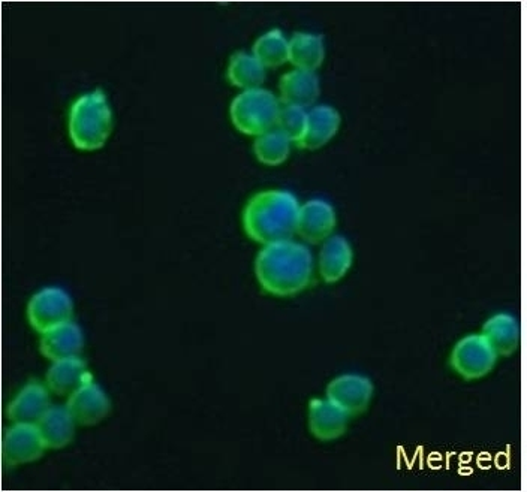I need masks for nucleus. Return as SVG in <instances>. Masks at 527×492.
I'll return each mask as SVG.
<instances>
[{"label": "nucleus", "instance_id": "10", "mask_svg": "<svg viewBox=\"0 0 527 492\" xmlns=\"http://www.w3.org/2000/svg\"><path fill=\"white\" fill-rule=\"evenodd\" d=\"M351 416L330 398H313L309 403V430L322 442H331L345 434Z\"/></svg>", "mask_w": 527, "mask_h": 492}, {"label": "nucleus", "instance_id": "12", "mask_svg": "<svg viewBox=\"0 0 527 492\" xmlns=\"http://www.w3.org/2000/svg\"><path fill=\"white\" fill-rule=\"evenodd\" d=\"M66 409L78 425H95L110 413L111 403L107 392L92 380L68 397Z\"/></svg>", "mask_w": 527, "mask_h": 492}, {"label": "nucleus", "instance_id": "18", "mask_svg": "<svg viewBox=\"0 0 527 492\" xmlns=\"http://www.w3.org/2000/svg\"><path fill=\"white\" fill-rule=\"evenodd\" d=\"M77 425L66 406H51L36 427L47 449H62L74 440Z\"/></svg>", "mask_w": 527, "mask_h": 492}, {"label": "nucleus", "instance_id": "4", "mask_svg": "<svg viewBox=\"0 0 527 492\" xmlns=\"http://www.w3.org/2000/svg\"><path fill=\"white\" fill-rule=\"evenodd\" d=\"M280 108V99L264 87L243 90L231 102V122L242 134L258 137L276 128Z\"/></svg>", "mask_w": 527, "mask_h": 492}, {"label": "nucleus", "instance_id": "13", "mask_svg": "<svg viewBox=\"0 0 527 492\" xmlns=\"http://www.w3.org/2000/svg\"><path fill=\"white\" fill-rule=\"evenodd\" d=\"M321 95V81L316 71L294 68L282 75L279 81L280 102L295 107H315Z\"/></svg>", "mask_w": 527, "mask_h": 492}, {"label": "nucleus", "instance_id": "21", "mask_svg": "<svg viewBox=\"0 0 527 492\" xmlns=\"http://www.w3.org/2000/svg\"><path fill=\"white\" fill-rule=\"evenodd\" d=\"M227 78L237 89H258L265 83L267 68L252 51H237L228 62Z\"/></svg>", "mask_w": 527, "mask_h": 492}, {"label": "nucleus", "instance_id": "6", "mask_svg": "<svg viewBox=\"0 0 527 492\" xmlns=\"http://www.w3.org/2000/svg\"><path fill=\"white\" fill-rule=\"evenodd\" d=\"M72 316H74V303L71 295L62 288H54V286L36 292L27 306L30 327L39 334L72 321Z\"/></svg>", "mask_w": 527, "mask_h": 492}, {"label": "nucleus", "instance_id": "11", "mask_svg": "<svg viewBox=\"0 0 527 492\" xmlns=\"http://www.w3.org/2000/svg\"><path fill=\"white\" fill-rule=\"evenodd\" d=\"M50 392L44 383H27L8 406L9 421L12 424H38L50 410Z\"/></svg>", "mask_w": 527, "mask_h": 492}, {"label": "nucleus", "instance_id": "24", "mask_svg": "<svg viewBox=\"0 0 527 492\" xmlns=\"http://www.w3.org/2000/svg\"><path fill=\"white\" fill-rule=\"evenodd\" d=\"M306 108L295 107V105H283L280 108L279 119L276 128L282 131L289 140L298 144L304 137L307 128Z\"/></svg>", "mask_w": 527, "mask_h": 492}, {"label": "nucleus", "instance_id": "19", "mask_svg": "<svg viewBox=\"0 0 527 492\" xmlns=\"http://www.w3.org/2000/svg\"><path fill=\"white\" fill-rule=\"evenodd\" d=\"M483 334L490 341L499 356H510L519 349L520 324L516 316L511 313H496L487 319L483 327Z\"/></svg>", "mask_w": 527, "mask_h": 492}, {"label": "nucleus", "instance_id": "16", "mask_svg": "<svg viewBox=\"0 0 527 492\" xmlns=\"http://www.w3.org/2000/svg\"><path fill=\"white\" fill-rule=\"evenodd\" d=\"M83 347V331L72 321L44 332L39 341V350L51 362L80 356Z\"/></svg>", "mask_w": 527, "mask_h": 492}, {"label": "nucleus", "instance_id": "15", "mask_svg": "<svg viewBox=\"0 0 527 492\" xmlns=\"http://www.w3.org/2000/svg\"><path fill=\"white\" fill-rule=\"evenodd\" d=\"M339 111L330 105H315L307 111V128L298 147L304 150H318L327 146L340 129Z\"/></svg>", "mask_w": 527, "mask_h": 492}, {"label": "nucleus", "instance_id": "7", "mask_svg": "<svg viewBox=\"0 0 527 492\" xmlns=\"http://www.w3.org/2000/svg\"><path fill=\"white\" fill-rule=\"evenodd\" d=\"M45 446L38 427L30 424H14L3 434V463L11 467L33 463L44 454Z\"/></svg>", "mask_w": 527, "mask_h": 492}, {"label": "nucleus", "instance_id": "2", "mask_svg": "<svg viewBox=\"0 0 527 492\" xmlns=\"http://www.w3.org/2000/svg\"><path fill=\"white\" fill-rule=\"evenodd\" d=\"M301 204L288 190H263L252 196L243 210V228L255 243H279L297 235Z\"/></svg>", "mask_w": 527, "mask_h": 492}, {"label": "nucleus", "instance_id": "20", "mask_svg": "<svg viewBox=\"0 0 527 492\" xmlns=\"http://www.w3.org/2000/svg\"><path fill=\"white\" fill-rule=\"evenodd\" d=\"M325 42L321 35L298 32L289 38V63L294 68L316 71L325 60Z\"/></svg>", "mask_w": 527, "mask_h": 492}, {"label": "nucleus", "instance_id": "1", "mask_svg": "<svg viewBox=\"0 0 527 492\" xmlns=\"http://www.w3.org/2000/svg\"><path fill=\"white\" fill-rule=\"evenodd\" d=\"M255 276L261 288L274 297L300 294L312 282V252L294 240L267 244L255 259Z\"/></svg>", "mask_w": 527, "mask_h": 492}, {"label": "nucleus", "instance_id": "5", "mask_svg": "<svg viewBox=\"0 0 527 492\" xmlns=\"http://www.w3.org/2000/svg\"><path fill=\"white\" fill-rule=\"evenodd\" d=\"M498 352L486 335L469 334L457 341L450 356V364L460 377L477 380L492 373L498 362Z\"/></svg>", "mask_w": 527, "mask_h": 492}, {"label": "nucleus", "instance_id": "8", "mask_svg": "<svg viewBox=\"0 0 527 492\" xmlns=\"http://www.w3.org/2000/svg\"><path fill=\"white\" fill-rule=\"evenodd\" d=\"M372 380L361 374H343L331 380L327 386V398L342 407L349 416L366 412L373 398Z\"/></svg>", "mask_w": 527, "mask_h": 492}, {"label": "nucleus", "instance_id": "14", "mask_svg": "<svg viewBox=\"0 0 527 492\" xmlns=\"http://www.w3.org/2000/svg\"><path fill=\"white\" fill-rule=\"evenodd\" d=\"M92 380L93 376L86 362L80 356H75L51 362L45 376V385L59 397H71Z\"/></svg>", "mask_w": 527, "mask_h": 492}, {"label": "nucleus", "instance_id": "23", "mask_svg": "<svg viewBox=\"0 0 527 492\" xmlns=\"http://www.w3.org/2000/svg\"><path fill=\"white\" fill-rule=\"evenodd\" d=\"M292 144L294 143L282 131L274 128L255 137L254 153L261 164L282 165L291 155Z\"/></svg>", "mask_w": 527, "mask_h": 492}, {"label": "nucleus", "instance_id": "22", "mask_svg": "<svg viewBox=\"0 0 527 492\" xmlns=\"http://www.w3.org/2000/svg\"><path fill=\"white\" fill-rule=\"evenodd\" d=\"M252 53L267 69L279 68L289 63V38L279 29L268 30L258 36Z\"/></svg>", "mask_w": 527, "mask_h": 492}, {"label": "nucleus", "instance_id": "9", "mask_svg": "<svg viewBox=\"0 0 527 492\" xmlns=\"http://www.w3.org/2000/svg\"><path fill=\"white\" fill-rule=\"evenodd\" d=\"M337 214L324 199H310L300 207L297 235L307 244H322L333 235Z\"/></svg>", "mask_w": 527, "mask_h": 492}, {"label": "nucleus", "instance_id": "17", "mask_svg": "<svg viewBox=\"0 0 527 492\" xmlns=\"http://www.w3.org/2000/svg\"><path fill=\"white\" fill-rule=\"evenodd\" d=\"M354 252L349 241L342 235H331L319 252V276L325 283H337L351 270Z\"/></svg>", "mask_w": 527, "mask_h": 492}, {"label": "nucleus", "instance_id": "3", "mask_svg": "<svg viewBox=\"0 0 527 492\" xmlns=\"http://www.w3.org/2000/svg\"><path fill=\"white\" fill-rule=\"evenodd\" d=\"M113 110L102 90H92L75 99L68 116L69 140L75 149H102L113 131Z\"/></svg>", "mask_w": 527, "mask_h": 492}]
</instances>
